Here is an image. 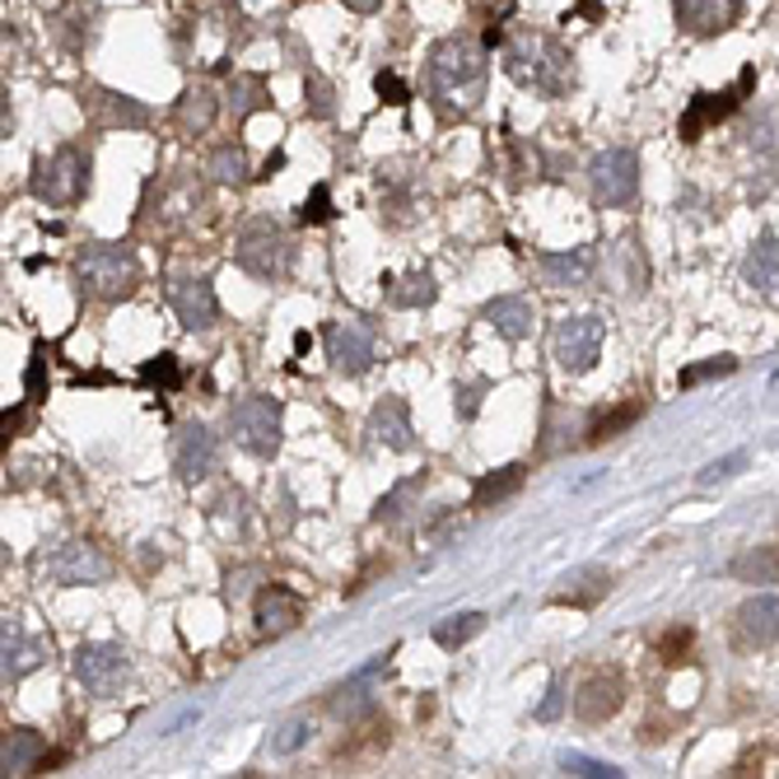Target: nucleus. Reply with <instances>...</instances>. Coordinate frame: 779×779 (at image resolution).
I'll use <instances>...</instances> for the list:
<instances>
[{
  "mask_svg": "<svg viewBox=\"0 0 779 779\" xmlns=\"http://www.w3.org/2000/svg\"><path fill=\"white\" fill-rule=\"evenodd\" d=\"M299 597L289 593V588H280V584H271V588H262L257 593V631L262 635H285V631H295L299 626Z\"/></svg>",
  "mask_w": 779,
  "mask_h": 779,
  "instance_id": "nucleus-23",
  "label": "nucleus"
},
{
  "mask_svg": "<svg viewBox=\"0 0 779 779\" xmlns=\"http://www.w3.org/2000/svg\"><path fill=\"white\" fill-rule=\"evenodd\" d=\"M561 584H565V588H555V593H551V603H555V607H593V603H603V597H607L612 574H607V570H597V565H588V570L565 574Z\"/></svg>",
  "mask_w": 779,
  "mask_h": 779,
  "instance_id": "nucleus-25",
  "label": "nucleus"
},
{
  "mask_svg": "<svg viewBox=\"0 0 779 779\" xmlns=\"http://www.w3.org/2000/svg\"><path fill=\"white\" fill-rule=\"evenodd\" d=\"M491 392V378H476V383H458L453 388V402H458V416L462 420H476V411H481V397Z\"/></svg>",
  "mask_w": 779,
  "mask_h": 779,
  "instance_id": "nucleus-42",
  "label": "nucleus"
},
{
  "mask_svg": "<svg viewBox=\"0 0 779 779\" xmlns=\"http://www.w3.org/2000/svg\"><path fill=\"white\" fill-rule=\"evenodd\" d=\"M603 341H607V322L603 318H561L555 322V365L565 373H588L603 360Z\"/></svg>",
  "mask_w": 779,
  "mask_h": 779,
  "instance_id": "nucleus-9",
  "label": "nucleus"
},
{
  "mask_svg": "<svg viewBox=\"0 0 779 779\" xmlns=\"http://www.w3.org/2000/svg\"><path fill=\"white\" fill-rule=\"evenodd\" d=\"M588 187L597 206H631L639 196V154L626 145H612L593 154L588 164Z\"/></svg>",
  "mask_w": 779,
  "mask_h": 779,
  "instance_id": "nucleus-6",
  "label": "nucleus"
},
{
  "mask_svg": "<svg viewBox=\"0 0 779 779\" xmlns=\"http://www.w3.org/2000/svg\"><path fill=\"white\" fill-rule=\"evenodd\" d=\"M542 266V280L551 289H578L593 280V266H597V253L593 248H570V253H542L537 257Z\"/></svg>",
  "mask_w": 779,
  "mask_h": 779,
  "instance_id": "nucleus-20",
  "label": "nucleus"
},
{
  "mask_svg": "<svg viewBox=\"0 0 779 779\" xmlns=\"http://www.w3.org/2000/svg\"><path fill=\"white\" fill-rule=\"evenodd\" d=\"M373 355H378V331H373V322L350 318V322H331V327H327V360H331V369H337V373L360 378V373L373 365Z\"/></svg>",
  "mask_w": 779,
  "mask_h": 779,
  "instance_id": "nucleus-10",
  "label": "nucleus"
},
{
  "mask_svg": "<svg viewBox=\"0 0 779 779\" xmlns=\"http://www.w3.org/2000/svg\"><path fill=\"white\" fill-rule=\"evenodd\" d=\"M751 84H756V75L742 71V80L732 84V89H724V94H696L691 107H686V117H681V141H700V131L724 122L732 107L742 103V94H751Z\"/></svg>",
  "mask_w": 779,
  "mask_h": 779,
  "instance_id": "nucleus-16",
  "label": "nucleus"
},
{
  "mask_svg": "<svg viewBox=\"0 0 779 779\" xmlns=\"http://www.w3.org/2000/svg\"><path fill=\"white\" fill-rule=\"evenodd\" d=\"M369 434L378 439V443H388V449H397V453H416V430H411V411H407V402L402 397H383V402H373V411H369Z\"/></svg>",
  "mask_w": 779,
  "mask_h": 779,
  "instance_id": "nucleus-18",
  "label": "nucleus"
},
{
  "mask_svg": "<svg viewBox=\"0 0 779 779\" xmlns=\"http://www.w3.org/2000/svg\"><path fill=\"white\" fill-rule=\"evenodd\" d=\"M686 649H691V626H673L667 635H658V658L663 663H681Z\"/></svg>",
  "mask_w": 779,
  "mask_h": 779,
  "instance_id": "nucleus-46",
  "label": "nucleus"
},
{
  "mask_svg": "<svg viewBox=\"0 0 779 779\" xmlns=\"http://www.w3.org/2000/svg\"><path fill=\"white\" fill-rule=\"evenodd\" d=\"M308 738H314V724H308V719H285L276 728V738H271V751L276 756H295L299 747H308Z\"/></svg>",
  "mask_w": 779,
  "mask_h": 779,
  "instance_id": "nucleus-39",
  "label": "nucleus"
},
{
  "mask_svg": "<svg viewBox=\"0 0 779 779\" xmlns=\"http://www.w3.org/2000/svg\"><path fill=\"white\" fill-rule=\"evenodd\" d=\"M71 673H75V681L84 686L89 696L107 700V696H117V691H122V681L131 677V658H126L122 644L94 639V644H80V649H75Z\"/></svg>",
  "mask_w": 779,
  "mask_h": 779,
  "instance_id": "nucleus-7",
  "label": "nucleus"
},
{
  "mask_svg": "<svg viewBox=\"0 0 779 779\" xmlns=\"http://www.w3.org/2000/svg\"><path fill=\"white\" fill-rule=\"evenodd\" d=\"M211 177L215 183H243V177H248V154H243V145H219L211 154Z\"/></svg>",
  "mask_w": 779,
  "mask_h": 779,
  "instance_id": "nucleus-37",
  "label": "nucleus"
},
{
  "mask_svg": "<svg viewBox=\"0 0 779 779\" xmlns=\"http://www.w3.org/2000/svg\"><path fill=\"white\" fill-rule=\"evenodd\" d=\"M280 168H285V154H271V160H266V164H262V173H257V177H276Z\"/></svg>",
  "mask_w": 779,
  "mask_h": 779,
  "instance_id": "nucleus-50",
  "label": "nucleus"
},
{
  "mask_svg": "<svg viewBox=\"0 0 779 779\" xmlns=\"http://www.w3.org/2000/svg\"><path fill=\"white\" fill-rule=\"evenodd\" d=\"M341 6L355 14H373V10H383V0H341Z\"/></svg>",
  "mask_w": 779,
  "mask_h": 779,
  "instance_id": "nucleus-49",
  "label": "nucleus"
},
{
  "mask_svg": "<svg viewBox=\"0 0 779 779\" xmlns=\"http://www.w3.org/2000/svg\"><path fill=\"white\" fill-rule=\"evenodd\" d=\"M742 280L751 289H761V295H779V238L775 234H761L747 248V262H742Z\"/></svg>",
  "mask_w": 779,
  "mask_h": 779,
  "instance_id": "nucleus-26",
  "label": "nucleus"
},
{
  "mask_svg": "<svg viewBox=\"0 0 779 779\" xmlns=\"http://www.w3.org/2000/svg\"><path fill=\"white\" fill-rule=\"evenodd\" d=\"M673 19L691 38H719L742 19V0H673Z\"/></svg>",
  "mask_w": 779,
  "mask_h": 779,
  "instance_id": "nucleus-14",
  "label": "nucleus"
},
{
  "mask_svg": "<svg viewBox=\"0 0 779 779\" xmlns=\"http://www.w3.org/2000/svg\"><path fill=\"white\" fill-rule=\"evenodd\" d=\"M24 397L29 402H42L48 397V346H33V355H29V369H24Z\"/></svg>",
  "mask_w": 779,
  "mask_h": 779,
  "instance_id": "nucleus-40",
  "label": "nucleus"
},
{
  "mask_svg": "<svg viewBox=\"0 0 779 779\" xmlns=\"http://www.w3.org/2000/svg\"><path fill=\"white\" fill-rule=\"evenodd\" d=\"M732 369H738V360H728V355H719V360H705V365L681 369L677 383H681V388H696V383H705V378H724V373H732Z\"/></svg>",
  "mask_w": 779,
  "mask_h": 779,
  "instance_id": "nucleus-44",
  "label": "nucleus"
},
{
  "mask_svg": "<svg viewBox=\"0 0 779 779\" xmlns=\"http://www.w3.org/2000/svg\"><path fill=\"white\" fill-rule=\"evenodd\" d=\"M388 658H392V649H388V654H378L373 663H365V667H360V673H355L350 681H341L337 691H331V700H327V709H331V715H341V719L360 715V709L369 705V691H373V681L388 673Z\"/></svg>",
  "mask_w": 779,
  "mask_h": 779,
  "instance_id": "nucleus-22",
  "label": "nucleus"
},
{
  "mask_svg": "<svg viewBox=\"0 0 779 779\" xmlns=\"http://www.w3.org/2000/svg\"><path fill=\"white\" fill-rule=\"evenodd\" d=\"M523 481H527V467H523V462H509V467H500V472H485V476L472 485V509H491V504L509 500Z\"/></svg>",
  "mask_w": 779,
  "mask_h": 779,
  "instance_id": "nucleus-29",
  "label": "nucleus"
},
{
  "mask_svg": "<svg viewBox=\"0 0 779 779\" xmlns=\"http://www.w3.org/2000/svg\"><path fill=\"white\" fill-rule=\"evenodd\" d=\"M644 416V397H631V402H621L616 411H603L588 426V443H607V439H616V434H626L635 420Z\"/></svg>",
  "mask_w": 779,
  "mask_h": 779,
  "instance_id": "nucleus-34",
  "label": "nucleus"
},
{
  "mask_svg": "<svg viewBox=\"0 0 779 779\" xmlns=\"http://www.w3.org/2000/svg\"><path fill=\"white\" fill-rule=\"evenodd\" d=\"M229 107H234V117H253V113H262V107H271L266 75H234L229 80Z\"/></svg>",
  "mask_w": 779,
  "mask_h": 779,
  "instance_id": "nucleus-32",
  "label": "nucleus"
},
{
  "mask_svg": "<svg viewBox=\"0 0 779 779\" xmlns=\"http://www.w3.org/2000/svg\"><path fill=\"white\" fill-rule=\"evenodd\" d=\"M420 491H426V472H420V476H407V481H397L392 491H388L383 500H378L373 523H397V519H402L407 509H411V500H416Z\"/></svg>",
  "mask_w": 779,
  "mask_h": 779,
  "instance_id": "nucleus-36",
  "label": "nucleus"
},
{
  "mask_svg": "<svg viewBox=\"0 0 779 779\" xmlns=\"http://www.w3.org/2000/svg\"><path fill=\"white\" fill-rule=\"evenodd\" d=\"M29 192L38 196L42 206H57V211L84 202V192H89V150L61 145L52 160H38L33 177H29Z\"/></svg>",
  "mask_w": 779,
  "mask_h": 779,
  "instance_id": "nucleus-4",
  "label": "nucleus"
},
{
  "mask_svg": "<svg viewBox=\"0 0 779 779\" xmlns=\"http://www.w3.org/2000/svg\"><path fill=\"white\" fill-rule=\"evenodd\" d=\"M89 107H94L99 126H122V131H145V126H150V117H154L141 99L117 94V89H94V99H89Z\"/></svg>",
  "mask_w": 779,
  "mask_h": 779,
  "instance_id": "nucleus-21",
  "label": "nucleus"
},
{
  "mask_svg": "<svg viewBox=\"0 0 779 779\" xmlns=\"http://www.w3.org/2000/svg\"><path fill=\"white\" fill-rule=\"evenodd\" d=\"M481 318L491 322L504 341H527L532 337V304L523 299V295H500V299H491L481 308Z\"/></svg>",
  "mask_w": 779,
  "mask_h": 779,
  "instance_id": "nucleus-24",
  "label": "nucleus"
},
{
  "mask_svg": "<svg viewBox=\"0 0 779 779\" xmlns=\"http://www.w3.org/2000/svg\"><path fill=\"white\" fill-rule=\"evenodd\" d=\"M561 770L565 775H588V779H621V770L612 766V761H588V756H574V751H565L561 756Z\"/></svg>",
  "mask_w": 779,
  "mask_h": 779,
  "instance_id": "nucleus-45",
  "label": "nucleus"
},
{
  "mask_svg": "<svg viewBox=\"0 0 779 779\" xmlns=\"http://www.w3.org/2000/svg\"><path fill=\"white\" fill-rule=\"evenodd\" d=\"M19 426H24V411H19V407H14V411H6V434H14Z\"/></svg>",
  "mask_w": 779,
  "mask_h": 779,
  "instance_id": "nucleus-51",
  "label": "nucleus"
},
{
  "mask_svg": "<svg viewBox=\"0 0 779 779\" xmlns=\"http://www.w3.org/2000/svg\"><path fill=\"white\" fill-rule=\"evenodd\" d=\"M504 71L514 75L523 89H537V94L546 99H561L570 94V84H574V52H565L555 38L546 33H514L509 38V48H504Z\"/></svg>",
  "mask_w": 779,
  "mask_h": 779,
  "instance_id": "nucleus-2",
  "label": "nucleus"
},
{
  "mask_svg": "<svg viewBox=\"0 0 779 779\" xmlns=\"http://www.w3.org/2000/svg\"><path fill=\"white\" fill-rule=\"evenodd\" d=\"M280 420H285V411H280V402L276 397H262V392H253V397H243V402H234L229 407V439L238 443L243 453H253V458H276L280 453Z\"/></svg>",
  "mask_w": 779,
  "mask_h": 779,
  "instance_id": "nucleus-5",
  "label": "nucleus"
},
{
  "mask_svg": "<svg viewBox=\"0 0 779 779\" xmlns=\"http://www.w3.org/2000/svg\"><path fill=\"white\" fill-rule=\"evenodd\" d=\"M481 631H485V616L481 612H458V616H443L439 626H434V644L453 654V649H462L467 639H476Z\"/></svg>",
  "mask_w": 779,
  "mask_h": 779,
  "instance_id": "nucleus-35",
  "label": "nucleus"
},
{
  "mask_svg": "<svg viewBox=\"0 0 779 779\" xmlns=\"http://www.w3.org/2000/svg\"><path fill=\"white\" fill-rule=\"evenodd\" d=\"M42 751H48L42 732H33V728H10V732H6V751H0V770H6V775H29V770H38Z\"/></svg>",
  "mask_w": 779,
  "mask_h": 779,
  "instance_id": "nucleus-28",
  "label": "nucleus"
},
{
  "mask_svg": "<svg viewBox=\"0 0 779 779\" xmlns=\"http://www.w3.org/2000/svg\"><path fill=\"white\" fill-rule=\"evenodd\" d=\"M42 574L52 578L61 588H80V584H103L113 565H107V555L89 542H65L57 546L52 555H42Z\"/></svg>",
  "mask_w": 779,
  "mask_h": 779,
  "instance_id": "nucleus-11",
  "label": "nucleus"
},
{
  "mask_svg": "<svg viewBox=\"0 0 779 779\" xmlns=\"http://www.w3.org/2000/svg\"><path fill=\"white\" fill-rule=\"evenodd\" d=\"M168 299H173L177 322H183L187 331H211L219 322V299H215V289H211L206 276H177L173 289H168Z\"/></svg>",
  "mask_w": 779,
  "mask_h": 779,
  "instance_id": "nucleus-15",
  "label": "nucleus"
},
{
  "mask_svg": "<svg viewBox=\"0 0 779 779\" xmlns=\"http://www.w3.org/2000/svg\"><path fill=\"white\" fill-rule=\"evenodd\" d=\"M626 705V681H621L616 673H593L584 686H578V696H574V715L584 719V724H607L616 709Z\"/></svg>",
  "mask_w": 779,
  "mask_h": 779,
  "instance_id": "nucleus-17",
  "label": "nucleus"
},
{
  "mask_svg": "<svg viewBox=\"0 0 779 779\" xmlns=\"http://www.w3.org/2000/svg\"><path fill=\"white\" fill-rule=\"evenodd\" d=\"M775 639H779V597H770V593L747 597V603L732 612V644L751 654V649H770Z\"/></svg>",
  "mask_w": 779,
  "mask_h": 779,
  "instance_id": "nucleus-13",
  "label": "nucleus"
},
{
  "mask_svg": "<svg viewBox=\"0 0 779 779\" xmlns=\"http://www.w3.org/2000/svg\"><path fill=\"white\" fill-rule=\"evenodd\" d=\"M304 113L314 122L337 117V84H331L322 71H314V65L304 71Z\"/></svg>",
  "mask_w": 779,
  "mask_h": 779,
  "instance_id": "nucleus-33",
  "label": "nucleus"
},
{
  "mask_svg": "<svg viewBox=\"0 0 779 779\" xmlns=\"http://www.w3.org/2000/svg\"><path fill=\"white\" fill-rule=\"evenodd\" d=\"M561 715H565V677H555V681L546 686V700L537 705V719H542V724H555Z\"/></svg>",
  "mask_w": 779,
  "mask_h": 779,
  "instance_id": "nucleus-47",
  "label": "nucleus"
},
{
  "mask_svg": "<svg viewBox=\"0 0 779 779\" xmlns=\"http://www.w3.org/2000/svg\"><path fill=\"white\" fill-rule=\"evenodd\" d=\"M331 215H337V211H331V187H327V183H318L314 192H308V202H304L299 219H304V225H327Z\"/></svg>",
  "mask_w": 779,
  "mask_h": 779,
  "instance_id": "nucleus-43",
  "label": "nucleus"
},
{
  "mask_svg": "<svg viewBox=\"0 0 779 779\" xmlns=\"http://www.w3.org/2000/svg\"><path fill=\"white\" fill-rule=\"evenodd\" d=\"M141 378L150 388H164V392H173V388H183V369H177V355H154V360H145L141 365Z\"/></svg>",
  "mask_w": 779,
  "mask_h": 779,
  "instance_id": "nucleus-38",
  "label": "nucleus"
},
{
  "mask_svg": "<svg viewBox=\"0 0 779 779\" xmlns=\"http://www.w3.org/2000/svg\"><path fill=\"white\" fill-rule=\"evenodd\" d=\"M219 117V99L211 94L206 84H196L183 94V103H177V122H183V131H211Z\"/></svg>",
  "mask_w": 779,
  "mask_h": 779,
  "instance_id": "nucleus-30",
  "label": "nucleus"
},
{
  "mask_svg": "<svg viewBox=\"0 0 779 779\" xmlns=\"http://www.w3.org/2000/svg\"><path fill=\"white\" fill-rule=\"evenodd\" d=\"M747 467V453H732V458H719V462H709L705 472H700V485H715V481H728V476H738Z\"/></svg>",
  "mask_w": 779,
  "mask_h": 779,
  "instance_id": "nucleus-48",
  "label": "nucleus"
},
{
  "mask_svg": "<svg viewBox=\"0 0 779 779\" xmlns=\"http://www.w3.org/2000/svg\"><path fill=\"white\" fill-rule=\"evenodd\" d=\"M485 80H491V61H485V48H476L472 38L453 33L430 48L426 94L439 117H467L472 107H481Z\"/></svg>",
  "mask_w": 779,
  "mask_h": 779,
  "instance_id": "nucleus-1",
  "label": "nucleus"
},
{
  "mask_svg": "<svg viewBox=\"0 0 779 779\" xmlns=\"http://www.w3.org/2000/svg\"><path fill=\"white\" fill-rule=\"evenodd\" d=\"M373 94L383 99L388 107H407V103H411V84L397 75V71H378V75H373Z\"/></svg>",
  "mask_w": 779,
  "mask_h": 779,
  "instance_id": "nucleus-41",
  "label": "nucleus"
},
{
  "mask_svg": "<svg viewBox=\"0 0 779 779\" xmlns=\"http://www.w3.org/2000/svg\"><path fill=\"white\" fill-rule=\"evenodd\" d=\"M383 295L392 308H430L439 299V285L430 271H407V276H383Z\"/></svg>",
  "mask_w": 779,
  "mask_h": 779,
  "instance_id": "nucleus-27",
  "label": "nucleus"
},
{
  "mask_svg": "<svg viewBox=\"0 0 779 779\" xmlns=\"http://www.w3.org/2000/svg\"><path fill=\"white\" fill-rule=\"evenodd\" d=\"M219 462V439L211 434V426H202V420H187V426H177L173 434V467L183 481H202L215 472Z\"/></svg>",
  "mask_w": 779,
  "mask_h": 779,
  "instance_id": "nucleus-12",
  "label": "nucleus"
},
{
  "mask_svg": "<svg viewBox=\"0 0 779 779\" xmlns=\"http://www.w3.org/2000/svg\"><path fill=\"white\" fill-rule=\"evenodd\" d=\"M732 578H742V584H775L779 578V542L738 555V561H732Z\"/></svg>",
  "mask_w": 779,
  "mask_h": 779,
  "instance_id": "nucleus-31",
  "label": "nucleus"
},
{
  "mask_svg": "<svg viewBox=\"0 0 779 779\" xmlns=\"http://www.w3.org/2000/svg\"><path fill=\"white\" fill-rule=\"evenodd\" d=\"M75 276H80V289H89L94 299L117 304V299L136 295L141 266L122 243H89V248H80V257H75Z\"/></svg>",
  "mask_w": 779,
  "mask_h": 779,
  "instance_id": "nucleus-3",
  "label": "nucleus"
},
{
  "mask_svg": "<svg viewBox=\"0 0 779 779\" xmlns=\"http://www.w3.org/2000/svg\"><path fill=\"white\" fill-rule=\"evenodd\" d=\"M238 266L257 280H280L289 266V238L276 219H248L238 234Z\"/></svg>",
  "mask_w": 779,
  "mask_h": 779,
  "instance_id": "nucleus-8",
  "label": "nucleus"
},
{
  "mask_svg": "<svg viewBox=\"0 0 779 779\" xmlns=\"http://www.w3.org/2000/svg\"><path fill=\"white\" fill-rule=\"evenodd\" d=\"M48 639H38L24 631V621L19 616H6V681H19V677H29L33 667L48 663Z\"/></svg>",
  "mask_w": 779,
  "mask_h": 779,
  "instance_id": "nucleus-19",
  "label": "nucleus"
}]
</instances>
